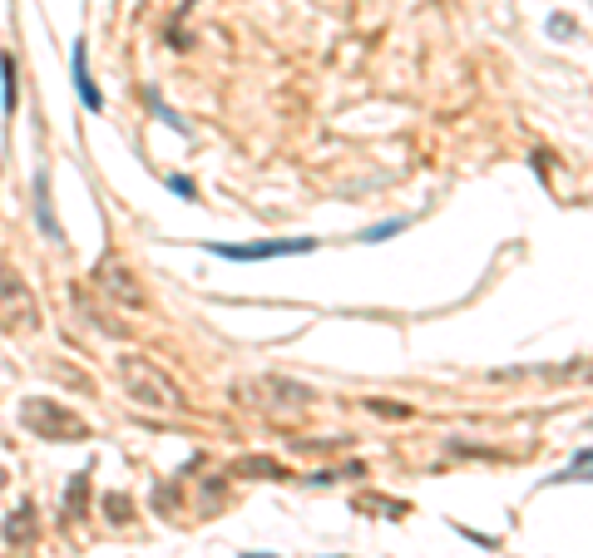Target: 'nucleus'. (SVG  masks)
Listing matches in <instances>:
<instances>
[{
  "label": "nucleus",
  "instance_id": "8",
  "mask_svg": "<svg viewBox=\"0 0 593 558\" xmlns=\"http://www.w3.org/2000/svg\"><path fill=\"white\" fill-rule=\"evenodd\" d=\"M233 475H243V479H292V475H287V465H277V459H268V455H248V459H238Z\"/></svg>",
  "mask_w": 593,
  "mask_h": 558
},
{
  "label": "nucleus",
  "instance_id": "6",
  "mask_svg": "<svg viewBox=\"0 0 593 558\" xmlns=\"http://www.w3.org/2000/svg\"><path fill=\"white\" fill-rule=\"evenodd\" d=\"M317 237H287V242H248V247H228V242H208V252L233 262H268V258H292V252H312Z\"/></svg>",
  "mask_w": 593,
  "mask_h": 558
},
{
  "label": "nucleus",
  "instance_id": "19",
  "mask_svg": "<svg viewBox=\"0 0 593 558\" xmlns=\"http://www.w3.org/2000/svg\"><path fill=\"white\" fill-rule=\"evenodd\" d=\"M0 484H5V475H0Z\"/></svg>",
  "mask_w": 593,
  "mask_h": 558
},
{
  "label": "nucleus",
  "instance_id": "15",
  "mask_svg": "<svg viewBox=\"0 0 593 558\" xmlns=\"http://www.w3.org/2000/svg\"><path fill=\"white\" fill-rule=\"evenodd\" d=\"M79 509H84V469L69 479V514H79Z\"/></svg>",
  "mask_w": 593,
  "mask_h": 558
},
{
  "label": "nucleus",
  "instance_id": "10",
  "mask_svg": "<svg viewBox=\"0 0 593 558\" xmlns=\"http://www.w3.org/2000/svg\"><path fill=\"white\" fill-rule=\"evenodd\" d=\"M30 514H35V509L20 504L16 514L5 519V539H10V543H30V539H35V519H30Z\"/></svg>",
  "mask_w": 593,
  "mask_h": 558
},
{
  "label": "nucleus",
  "instance_id": "16",
  "mask_svg": "<svg viewBox=\"0 0 593 558\" xmlns=\"http://www.w3.org/2000/svg\"><path fill=\"white\" fill-rule=\"evenodd\" d=\"M168 188H174V193H178V198H188V203H193V198H198V188H193V184H188V178H178V174H174V178H168Z\"/></svg>",
  "mask_w": 593,
  "mask_h": 558
},
{
  "label": "nucleus",
  "instance_id": "14",
  "mask_svg": "<svg viewBox=\"0 0 593 558\" xmlns=\"http://www.w3.org/2000/svg\"><path fill=\"white\" fill-rule=\"evenodd\" d=\"M366 410H376V416H391V420L410 416V405H391V400H366Z\"/></svg>",
  "mask_w": 593,
  "mask_h": 558
},
{
  "label": "nucleus",
  "instance_id": "7",
  "mask_svg": "<svg viewBox=\"0 0 593 558\" xmlns=\"http://www.w3.org/2000/svg\"><path fill=\"white\" fill-rule=\"evenodd\" d=\"M75 89H79V100H84L90 114L104 109V94L94 89V79H90V50H84V40H75Z\"/></svg>",
  "mask_w": 593,
  "mask_h": 558
},
{
  "label": "nucleus",
  "instance_id": "3",
  "mask_svg": "<svg viewBox=\"0 0 593 558\" xmlns=\"http://www.w3.org/2000/svg\"><path fill=\"white\" fill-rule=\"evenodd\" d=\"M20 426L30 435H40V440H90V426H84V416H75L69 405H59L50 395H30L26 405H20Z\"/></svg>",
  "mask_w": 593,
  "mask_h": 558
},
{
  "label": "nucleus",
  "instance_id": "12",
  "mask_svg": "<svg viewBox=\"0 0 593 558\" xmlns=\"http://www.w3.org/2000/svg\"><path fill=\"white\" fill-rule=\"evenodd\" d=\"M406 227V217H391V223H381V227H366V233H361V242H386L391 233H401Z\"/></svg>",
  "mask_w": 593,
  "mask_h": 558
},
{
  "label": "nucleus",
  "instance_id": "18",
  "mask_svg": "<svg viewBox=\"0 0 593 558\" xmlns=\"http://www.w3.org/2000/svg\"><path fill=\"white\" fill-rule=\"evenodd\" d=\"M243 558H277V553H243Z\"/></svg>",
  "mask_w": 593,
  "mask_h": 558
},
{
  "label": "nucleus",
  "instance_id": "4",
  "mask_svg": "<svg viewBox=\"0 0 593 558\" xmlns=\"http://www.w3.org/2000/svg\"><path fill=\"white\" fill-rule=\"evenodd\" d=\"M0 326H5V332H20V336L40 332V301H35L26 277L5 262H0Z\"/></svg>",
  "mask_w": 593,
  "mask_h": 558
},
{
  "label": "nucleus",
  "instance_id": "11",
  "mask_svg": "<svg viewBox=\"0 0 593 558\" xmlns=\"http://www.w3.org/2000/svg\"><path fill=\"white\" fill-rule=\"evenodd\" d=\"M0 100H5V114H16V59L0 55Z\"/></svg>",
  "mask_w": 593,
  "mask_h": 558
},
{
  "label": "nucleus",
  "instance_id": "5",
  "mask_svg": "<svg viewBox=\"0 0 593 558\" xmlns=\"http://www.w3.org/2000/svg\"><path fill=\"white\" fill-rule=\"evenodd\" d=\"M94 287H100V292H109L119 307H143V301H149V297H143V287H139V277L129 272L119 258H104L100 267H94Z\"/></svg>",
  "mask_w": 593,
  "mask_h": 558
},
{
  "label": "nucleus",
  "instance_id": "2",
  "mask_svg": "<svg viewBox=\"0 0 593 558\" xmlns=\"http://www.w3.org/2000/svg\"><path fill=\"white\" fill-rule=\"evenodd\" d=\"M233 395L243 400V405L262 410V416H272V420H297L302 410H307V400H312L307 385L282 381V375H262V381H238V385H233Z\"/></svg>",
  "mask_w": 593,
  "mask_h": 558
},
{
  "label": "nucleus",
  "instance_id": "9",
  "mask_svg": "<svg viewBox=\"0 0 593 558\" xmlns=\"http://www.w3.org/2000/svg\"><path fill=\"white\" fill-rule=\"evenodd\" d=\"M35 217H40V227H45V237H55L59 242V223H55V213H50V174H35Z\"/></svg>",
  "mask_w": 593,
  "mask_h": 558
},
{
  "label": "nucleus",
  "instance_id": "17",
  "mask_svg": "<svg viewBox=\"0 0 593 558\" xmlns=\"http://www.w3.org/2000/svg\"><path fill=\"white\" fill-rule=\"evenodd\" d=\"M568 30H574V20H568V16H554L549 20V35H568Z\"/></svg>",
  "mask_w": 593,
  "mask_h": 558
},
{
  "label": "nucleus",
  "instance_id": "1",
  "mask_svg": "<svg viewBox=\"0 0 593 558\" xmlns=\"http://www.w3.org/2000/svg\"><path fill=\"white\" fill-rule=\"evenodd\" d=\"M119 381H124L129 400H134L139 410H149V416H174V410H184V391H178V381L168 371H159L149 356H119Z\"/></svg>",
  "mask_w": 593,
  "mask_h": 558
},
{
  "label": "nucleus",
  "instance_id": "13",
  "mask_svg": "<svg viewBox=\"0 0 593 558\" xmlns=\"http://www.w3.org/2000/svg\"><path fill=\"white\" fill-rule=\"evenodd\" d=\"M104 509H109V519H114V524H129V500H124V494H109Z\"/></svg>",
  "mask_w": 593,
  "mask_h": 558
}]
</instances>
